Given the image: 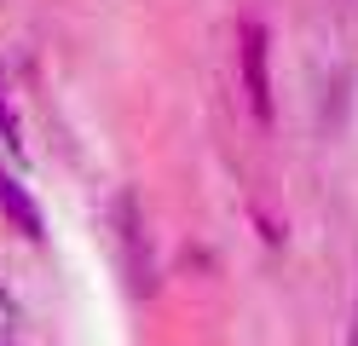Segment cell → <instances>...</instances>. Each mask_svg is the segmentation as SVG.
I'll return each mask as SVG.
<instances>
[{
  "mask_svg": "<svg viewBox=\"0 0 358 346\" xmlns=\"http://www.w3.org/2000/svg\"><path fill=\"white\" fill-rule=\"evenodd\" d=\"M237 75L255 122H272V75H266V23H237Z\"/></svg>",
  "mask_w": 358,
  "mask_h": 346,
  "instance_id": "cell-1",
  "label": "cell"
},
{
  "mask_svg": "<svg viewBox=\"0 0 358 346\" xmlns=\"http://www.w3.org/2000/svg\"><path fill=\"white\" fill-rule=\"evenodd\" d=\"M0 214H6L17 231H24V237H41V208L24 196V185H17L6 168H0Z\"/></svg>",
  "mask_w": 358,
  "mask_h": 346,
  "instance_id": "cell-2",
  "label": "cell"
},
{
  "mask_svg": "<svg viewBox=\"0 0 358 346\" xmlns=\"http://www.w3.org/2000/svg\"><path fill=\"white\" fill-rule=\"evenodd\" d=\"M12 335H17V300L0 283V346H12Z\"/></svg>",
  "mask_w": 358,
  "mask_h": 346,
  "instance_id": "cell-3",
  "label": "cell"
},
{
  "mask_svg": "<svg viewBox=\"0 0 358 346\" xmlns=\"http://www.w3.org/2000/svg\"><path fill=\"white\" fill-rule=\"evenodd\" d=\"M0 133H6V145L17 150L24 138H17V115H12V104H6V87H0Z\"/></svg>",
  "mask_w": 358,
  "mask_h": 346,
  "instance_id": "cell-4",
  "label": "cell"
},
{
  "mask_svg": "<svg viewBox=\"0 0 358 346\" xmlns=\"http://www.w3.org/2000/svg\"><path fill=\"white\" fill-rule=\"evenodd\" d=\"M347 346H358V323H352V340H347Z\"/></svg>",
  "mask_w": 358,
  "mask_h": 346,
  "instance_id": "cell-5",
  "label": "cell"
}]
</instances>
